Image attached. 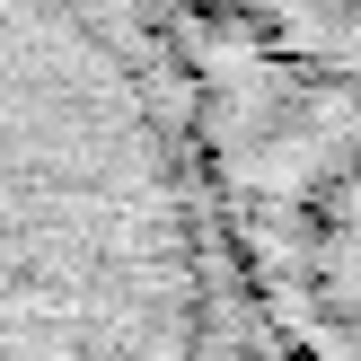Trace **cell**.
Instances as JSON below:
<instances>
[{"label": "cell", "mask_w": 361, "mask_h": 361, "mask_svg": "<svg viewBox=\"0 0 361 361\" xmlns=\"http://www.w3.org/2000/svg\"><path fill=\"white\" fill-rule=\"evenodd\" d=\"M0 361H282L159 0H0Z\"/></svg>", "instance_id": "cell-1"}, {"label": "cell", "mask_w": 361, "mask_h": 361, "mask_svg": "<svg viewBox=\"0 0 361 361\" xmlns=\"http://www.w3.org/2000/svg\"><path fill=\"white\" fill-rule=\"evenodd\" d=\"M238 282L282 361H361V88L176 27Z\"/></svg>", "instance_id": "cell-2"}, {"label": "cell", "mask_w": 361, "mask_h": 361, "mask_svg": "<svg viewBox=\"0 0 361 361\" xmlns=\"http://www.w3.org/2000/svg\"><path fill=\"white\" fill-rule=\"evenodd\" d=\"M176 27L256 44L274 62H309L326 80L361 88V0H159Z\"/></svg>", "instance_id": "cell-3"}]
</instances>
